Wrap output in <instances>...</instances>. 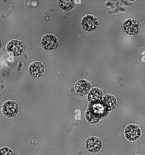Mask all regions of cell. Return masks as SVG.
I'll list each match as a JSON object with an SVG mask.
<instances>
[{"label": "cell", "instance_id": "5bb4252c", "mask_svg": "<svg viewBox=\"0 0 145 155\" xmlns=\"http://www.w3.org/2000/svg\"><path fill=\"white\" fill-rule=\"evenodd\" d=\"M0 155H15V153L10 147L4 146L0 148Z\"/></svg>", "mask_w": 145, "mask_h": 155}, {"label": "cell", "instance_id": "52a82bcc", "mask_svg": "<svg viewBox=\"0 0 145 155\" xmlns=\"http://www.w3.org/2000/svg\"><path fill=\"white\" fill-rule=\"evenodd\" d=\"M5 48L7 52L13 56H19L21 55L24 51L23 42L17 39H13L7 42Z\"/></svg>", "mask_w": 145, "mask_h": 155}, {"label": "cell", "instance_id": "8992f818", "mask_svg": "<svg viewBox=\"0 0 145 155\" xmlns=\"http://www.w3.org/2000/svg\"><path fill=\"white\" fill-rule=\"evenodd\" d=\"M19 105L14 101L7 100L1 106V113L6 117L13 118L19 113Z\"/></svg>", "mask_w": 145, "mask_h": 155}, {"label": "cell", "instance_id": "277c9868", "mask_svg": "<svg viewBox=\"0 0 145 155\" xmlns=\"http://www.w3.org/2000/svg\"><path fill=\"white\" fill-rule=\"evenodd\" d=\"M123 32L129 36H135L140 30V24L135 18H129L125 19L122 24Z\"/></svg>", "mask_w": 145, "mask_h": 155}, {"label": "cell", "instance_id": "7a4b0ae2", "mask_svg": "<svg viewBox=\"0 0 145 155\" xmlns=\"http://www.w3.org/2000/svg\"><path fill=\"white\" fill-rule=\"evenodd\" d=\"M86 150L90 153L97 154L99 153L103 147V142L101 138L96 136L88 137L84 142Z\"/></svg>", "mask_w": 145, "mask_h": 155}, {"label": "cell", "instance_id": "7c38bea8", "mask_svg": "<svg viewBox=\"0 0 145 155\" xmlns=\"http://www.w3.org/2000/svg\"><path fill=\"white\" fill-rule=\"evenodd\" d=\"M103 97V91L99 87H93L91 88L87 96V100L93 104H97L101 101Z\"/></svg>", "mask_w": 145, "mask_h": 155}, {"label": "cell", "instance_id": "ba28073f", "mask_svg": "<svg viewBox=\"0 0 145 155\" xmlns=\"http://www.w3.org/2000/svg\"><path fill=\"white\" fill-rule=\"evenodd\" d=\"M58 39L53 34L47 33L44 35L41 39V45L42 48L46 51H53L58 47Z\"/></svg>", "mask_w": 145, "mask_h": 155}, {"label": "cell", "instance_id": "4fadbf2b", "mask_svg": "<svg viewBox=\"0 0 145 155\" xmlns=\"http://www.w3.org/2000/svg\"><path fill=\"white\" fill-rule=\"evenodd\" d=\"M58 5L59 8L64 12H69L74 7L73 1H58Z\"/></svg>", "mask_w": 145, "mask_h": 155}, {"label": "cell", "instance_id": "5b68a950", "mask_svg": "<svg viewBox=\"0 0 145 155\" xmlns=\"http://www.w3.org/2000/svg\"><path fill=\"white\" fill-rule=\"evenodd\" d=\"M98 19L92 14H87L84 15L81 21V25L82 28L87 32L95 31L99 26Z\"/></svg>", "mask_w": 145, "mask_h": 155}, {"label": "cell", "instance_id": "30bf717a", "mask_svg": "<svg viewBox=\"0 0 145 155\" xmlns=\"http://www.w3.org/2000/svg\"><path fill=\"white\" fill-rule=\"evenodd\" d=\"M91 83L86 79H80L76 82L74 85V89L77 94L84 96L88 94L91 90Z\"/></svg>", "mask_w": 145, "mask_h": 155}, {"label": "cell", "instance_id": "8fae6325", "mask_svg": "<svg viewBox=\"0 0 145 155\" xmlns=\"http://www.w3.org/2000/svg\"><path fill=\"white\" fill-rule=\"evenodd\" d=\"M28 71L32 77L39 78L44 74L45 67L41 62L34 61L29 65Z\"/></svg>", "mask_w": 145, "mask_h": 155}, {"label": "cell", "instance_id": "9a60e30c", "mask_svg": "<svg viewBox=\"0 0 145 155\" xmlns=\"http://www.w3.org/2000/svg\"><path fill=\"white\" fill-rule=\"evenodd\" d=\"M2 39H1V37H0V48H1V46H2Z\"/></svg>", "mask_w": 145, "mask_h": 155}, {"label": "cell", "instance_id": "6da1fadb", "mask_svg": "<svg viewBox=\"0 0 145 155\" xmlns=\"http://www.w3.org/2000/svg\"><path fill=\"white\" fill-rule=\"evenodd\" d=\"M123 135L127 140L130 142H134L141 138L142 130L139 125L135 123H130L125 126Z\"/></svg>", "mask_w": 145, "mask_h": 155}, {"label": "cell", "instance_id": "2e32d148", "mask_svg": "<svg viewBox=\"0 0 145 155\" xmlns=\"http://www.w3.org/2000/svg\"><path fill=\"white\" fill-rule=\"evenodd\" d=\"M135 155H141V154H135Z\"/></svg>", "mask_w": 145, "mask_h": 155}, {"label": "cell", "instance_id": "9c48e42d", "mask_svg": "<svg viewBox=\"0 0 145 155\" xmlns=\"http://www.w3.org/2000/svg\"><path fill=\"white\" fill-rule=\"evenodd\" d=\"M117 105V99L114 95L110 93L106 94L101 101V106L104 111L113 110Z\"/></svg>", "mask_w": 145, "mask_h": 155}, {"label": "cell", "instance_id": "3957f363", "mask_svg": "<svg viewBox=\"0 0 145 155\" xmlns=\"http://www.w3.org/2000/svg\"><path fill=\"white\" fill-rule=\"evenodd\" d=\"M104 112L103 108L93 105L89 107L85 112L86 120L91 124L98 123L103 117V113Z\"/></svg>", "mask_w": 145, "mask_h": 155}]
</instances>
